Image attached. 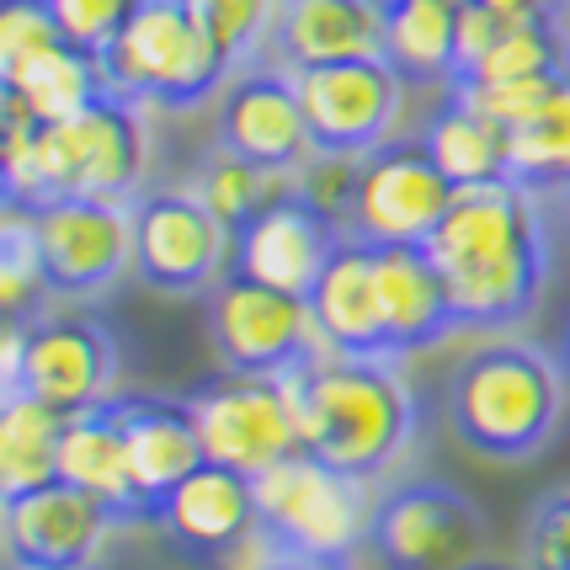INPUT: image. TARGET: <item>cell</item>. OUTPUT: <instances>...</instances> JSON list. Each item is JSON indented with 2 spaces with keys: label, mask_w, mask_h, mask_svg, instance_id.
I'll return each instance as SVG.
<instances>
[{
  "label": "cell",
  "mask_w": 570,
  "mask_h": 570,
  "mask_svg": "<svg viewBox=\"0 0 570 570\" xmlns=\"http://www.w3.org/2000/svg\"><path fill=\"white\" fill-rule=\"evenodd\" d=\"M432 262L448 283L459 331H507L528 321L549 283V229L539 193L522 181H491L453 193L443 224L432 229Z\"/></svg>",
  "instance_id": "6da1fadb"
},
{
  "label": "cell",
  "mask_w": 570,
  "mask_h": 570,
  "mask_svg": "<svg viewBox=\"0 0 570 570\" xmlns=\"http://www.w3.org/2000/svg\"><path fill=\"white\" fill-rule=\"evenodd\" d=\"M149 171V128L139 101L107 97L70 124H43L17 91H0V181L11 208L53 198L134 203Z\"/></svg>",
  "instance_id": "7a4b0ae2"
},
{
  "label": "cell",
  "mask_w": 570,
  "mask_h": 570,
  "mask_svg": "<svg viewBox=\"0 0 570 570\" xmlns=\"http://www.w3.org/2000/svg\"><path fill=\"white\" fill-rule=\"evenodd\" d=\"M294 411L304 453L331 470L379 480L416 443V395L395 357H342L321 352L294 373Z\"/></svg>",
  "instance_id": "3957f363"
},
{
  "label": "cell",
  "mask_w": 570,
  "mask_h": 570,
  "mask_svg": "<svg viewBox=\"0 0 570 570\" xmlns=\"http://www.w3.org/2000/svg\"><path fill=\"white\" fill-rule=\"evenodd\" d=\"M566 405V379L549 352L528 342H485L474 347L448 384V426L453 438L491 459L522 464L554 438Z\"/></svg>",
  "instance_id": "277c9868"
},
{
  "label": "cell",
  "mask_w": 570,
  "mask_h": 570,
  "mask_svg": "<svg viewBox=\"0 0 570 570\" xmlns=\"http://www.w3.org/2000/svg\"><path fill=\"white\" fill-rule=\"evenodd\" d=\"M112 97L139 107L187 112L198 101L219 97L224 80L235 75L229 53L208 38V27L193 17L187 0H139L118 27V38L97 53Z\"/></svg>",
  "instance_id": "5b68a950"
},
{
  "label": "cell",
  "mask_w": 570,
  "mask_h": 570,
  "mask_svg": "<svg viewBox=\"0 0 570 570\" xmlns=\"http://www.w3.org/2000/svg\"><path fill=\"white\" fill-rule=\"evenodd\" d=\"M250 485H256V544L267 554H304L325 566H347L368 544V480L331 470L325 459L298 448L267 474H256Z\"/></svg>",
  "instance_id": "8992f818"
},
{
  "label": "cell",
  "mask_w": 570,
  "mask_h": 570,
  "mask_svg": "<svg viewBox=\"0 0 570 570\" xmlns=\"http://www.w3.org/2000/svg\"><path fill=\"white\" fill-rule=\"evenodd\" d=\"M208 342L219 373H246V379H294L325 352L309 298L240 273H224L208 288Z\"/></svg>",
  "instance_id": "52a82bcc"
},
{
  "label": "cell",
  "mask_w": 570,
  "mask_h": 570,
  "mask_svg": "<svg viewBox=\"0 0 570 570\" xmlns=\"http://www.w3.org/2000/svg\"><path fill=\"white\" fill-rule=\"evenodd\" d=\"M235 262V235L214 219L198 187H160L134 198V277L171 298L208 294Z\"/></svg>",
  "instance_id": "ba28073f"
},
{
  "label": "cell",
  "mask_w": 570,
  "mask_h": 570,
  "mask_svg": "<svg viewBox=\"0 0 570 570\" xmlns=\"http://www.w3.org/2000/svg\"><path fill=\"white\" fill-rule=\"evenodd\" d=\"M368 549L384 570H470L485 549V518L448 480H400L373 501Z\"/></svg>",
  "instance_id": "9c48e42d"
},
{
  "label": "cell",
  "mask_w": 570,
  "mask_h": 570,
  "mask_svg": "<svg viewBox=\"0 0 570 570\" xmlns=\"http://www.w3.org/2000/svg\"><path fill=\"white\" fill-rule=\"evenodd\" d=\"M198 416V438L208 464L240 474H267L298 453V411H294V379H246V373H219L203 390L187 395Z\"/></svg>",
  "instance_id": "30bf717a"
},
{
  "label": "cell",
  "mask_w": 570,
  "mask_h": 570,
  "mask_svg": "<svg viewBox=\"0 0 570 570\" xmlns=\"http://www.w3.org/2000/svg\"><path fill=\"white\" fill-rule=\"evenodd\" d=\"M315 155H368L390 145L405 112V75L390 59H342L294 70Z\"/></svg>",
  "instance_id": "8fae6325"
},
{
  "label": "cell",
  "mask_w": 570,
  "mask_h": 570,
  "mask_svg": "<svg viewBox=\"0 0 570 570\" xmlns=\"http://www.w3.org/2000/svg\"><path fill=\"white\" fill-rule=\"evenodd\" d=\"M448 203H453V181L432 166L422 139H390L363 155L347 235L368 246H426Z\"/></svg>",
  "instance_id": "7c38bea8"
},
{
  "label": "cell",
  "mask_w": 570,
  "mask_h": 570,
  "mask_svg": "<svg viewBox=\"0 0 570 570\" xmlns=\"http://www.w3.org/2000/svg\"><path fill=\"white\" fill-rule=\"evenodd\" d=\"M22 390L80 416L118 395V342L91 309H43L22 325Z\"/></svg>",
  "instance_id": "4fadbf2b"
},
{
  "label": "cell",
  "mask_w": 570,
  "mask_h": 570,
  "mask_svg": "<svg viewBox=\"0 0 570 570\" xmlns=\"http://www.w3.org/2000/svg\"><path fill=\"white\" fill-rule=\"evenodd\" d=\"M43 267L59 298L86 304L134 273V203L101 198H53L32 208Z\"/></svg>",
  "instance_id": "5bb4252c"
},
{
  "label": "cell",
  "mask_w": 570,
  "mask_h": 570,
  "mask_svg": "<svg viewBox=\"0 0 570 570\" xmlns=\"http://www.w3.org/2000/svg\"><path fill=\"white\" fill-rule=\"evenodd\" d=\"M214 139L219 149L240 155L250 166L298 176L304 160L315 155L309 124H304V101L298 80L288 65H240L224 80L219 107H214Z\"/></svg>",
  "instance_id": "9a60e30c"
},
{
  "label": "cell",
  "mask_w": 570,
  "mask_h": 570,
  "mask_svg": "<svg viewBox=\"0 0 570 570\" xmlns=\"http://www.w3.org/2000/svg\"><path fill=\"white\" fill-rule=\"evenodd\" d=\"M124 528L118 512L80 491L70 480H49L38 491L0 501V533H6V560L53 570H91L107 533Z\"/></svg>",
  "instance_id": "2e32d148"
},
{
  "label": "cell",
  "mask_w": 570,
  "mask_h": 570,
  "mask_svg": "<svg viewBox=\"0 0 570 570\" xmlns=\"http://www.w3.org/2000/svg\"><path fill=\"white\" fill-rule=\"evenodd\" d=\"M342 235H347V229L325 219L321 208L298 193V176H294V187H288L277 203H267V208L235 235V262H229V273L256 277V283H267V288H283V294L309 298L315 277H321V267L331 262V250H336Z\"/></svg>",
  "instance_id": "e0dca14e"
},
{
  "label": "cell",
  "mask_w": 570,
  "mask_h": 570,
  "mask_svg": "<svg viewBox=\"0 0 570 570\" xmlns=\"http://www.w3.org/2000/svg\"><path fill=\"white\" fill-rule=\"evenodd\" d=\"M155 528L171 539L176 554H187L198 566H219L246 544H256V485L240 470L198 464L160 501Z\"/></svg>",
  "instance_id": "ac0fdd59"
},
{
  "label": "cell",
  "mask_w": 570,
  "mask_h": 570,
  "mask_svg": "<svg viewBox=\"0 0 570 570\" xmlns=\"http://www.w3.org/2000/svg\"><path fill=\"white\" fill-rule=\"evenodd\" d=\"M118 422L128 438V474H134V497L145 522H155L160 501L171 497L187 474L208 464L198 438V416L187 400H160V395H112Z\"/></svg>",
  "instance_id": "d6986e66"
},
{
  "label": "cell",
  "mask_w": 570,
  "mask_h": 570,
  "mask_svg": "<svg viewBox=\"0 0 570 570\" xmlns=\"http://www.w3.org/2000/svg\"><path fill=\"white\" fill-rule=\"evenodd\" d=\"M309 315L325 352L342 357H390L384 352V309H379V250L357 235H342L331 262L309 288Z\"/></svg>",
  "instance_id": "ffe728a7"
},
{
  "label": "cell",
  "mask_w": 570,
  "mask_h": 570,
  "mask_svg": "<svg viewBox=\"0 0 570 570\" xmlns=\"http://www.w3.org/2000/svg\"><path fill=\"white\" fill-rule=\"evenodd\" d=\"M273 49L288 70L384 59V0H283Z\"/></svg>",
  "instance_id": "44dd1931"
},
{
  "label": "cell",
  "mask_w": 570,
  "mask_h": 570,
  "mask_svg": "<svg viewBox=\"0 0 570 570\" xmlns=\"http://www.w3.org/2000/svg\"><path fill=\"white\" fill-rule=\"evenodd\" d=\"M379 250V309H384V352L405 357V352L438 347L443 336L459 331L453 321V298L448 283L432 262L426 246H373Z\"/></svg>",
  "instance_id": "7402d4cb"
},
{
  "label": "cell",
  "mask_w": 570,
  "mask_h": 570,
  "mask_svg": "<svg viewBox=\"0 0 570 570\" xmlns=\"http://www.w3.org/2000/svg\"><path fill=\"white\" fill-rule=\"evenodd\" d=\"M59 480H70L80 491H91L97 501H107L124 528L128 522H145L139 497H134V474H128V438L112 400L97 405V411L65 416V432H59Z\"/></svg>",
  "instance_id": "603a6c76"
},
{
  "label": "cell",
  "mask_w": 570,
  "mask_h": 570,
  "mask_svg": "<svg viewBox=\"0 0 570 570\" xmlns=\"http://www.w3.org/2000/svg\"><path fill=\"white\" fill-rule=\"evenodd\" d=\"M432 155V166L453 181V193H470V187H491V181H507V128L491 124L480 107L448 91L443 86V101L438 112L422 124L416 134Z\"/></svg>",
  "instance_id": "cb8c5ba5"
},
{
  "label": "cell",
  "mask_w": 570,
  "mask_h": 570,
  "mask_svg": "<svg viewBox=\"0 0 570 570\" xmlns=\"http://www.w3.org/2000/svg\"><path fill=\"white\" fill-rule=\"evenodd\" d=\"M459 11L453 0H384V59L411 86H448L459 59Z\"/></svg>",
  "instance_id": "d4e9b609"
},
{
  "label": "cell",
  "mask_w": 570,
  "mask_h": 570,
  "mask_svg": "<svg viewBox=\"0 0 570 570\" xmlns=\"http://www.w3.org/2000/svg\"><path fill=\"white\" fill-rule=\"evenodd\" d=\"M0 91H17L43 124H70V118H80V112H91L97 101L112 97L101 59L86 49H75V43H53V49L38 53L32 65H22L17 75H6Z\"/></svg>",
  "instance_id": "484cf974"
},
{
  "label": "cell",
  "mask_w": 570,
  "mask_h": 570,
  "mask_svg": "<svg viewBox=\"0 0 570 570\" xmlns=\"http://www.w3.org/2000/svg\"><path fill=\"white\" fill-rule=\"evenodd\" d=\"M59 432L65 411L38 395H0V501L59 480Z\"/></svg>",
  "instance_id": "4316f807"
},
{
  "label": "cell",
  "mask_w": 570,
  "mask_h": 570,
  "mask_svg": "<svg viewBox=\"0 0 570 570\" xmlns=\"http://www.w3.org/2000/svg\"><path fill=\"white\" fill-rule=\"evenodd\" d=\"M507 176L539 198L570 187V65H560L539 112L507 128Z\"/></svg>",
  "instance_id": "83f0119b"
},
{
  "label": "cell",
  "mask_w": 570,
  "mask_h": 570,
  "mask_svg": "<svg viewBox=\"0 0 570 570\" xmlns=\"http://www.w3.org/2000/svg\"><path fill=\"white\" fill-rule=\"evenodd\" d=\"M49 267H43V246H38V224L32 208H11L0 219V315L6 325H27L49 309Z\"/></svg>",
  "instance_id": "f1b7e54d"
},
{
  "label": "cell",
  "mask_w": 570,
  "mask_h": 570,
  "mask_svg": "<svg viewBox=\"0 0 570 570\" xmlns=\"http://www.w3.org/2000/svg\"><path fill=\"white\" fill-rule=\"evenodd\" d=\"M288 187H294V176L267 171V166H250V160L229 155V149H219L198 176V198L214 208V219H219L229 235H240V229H246L267 203L283 198Z\"/></svg>",
  "instance_id": "f546056e"
},
{
  "label": "cell",
  "mask_w": 570,
  "mask_h": 570,
  "mask_svg": "<svg viewBox=\"0 0 570 570\" xmlns=\"http://www.w3.org/2000/svg\"><path fill=\"white\" fill-rule=\"evenodd\" d=\"M570 65L566 43H560V17H512L497 49L485 53L474 75L453 80V86H480V80H528V75H554Z\"/></svg>",
  "instance_id": "4dcf8cb0"
},
{
  "label": "cell",
  "mask_w": 570,
  "mask_h": 570,
  "mask_svg": "<svg viewBox=\"0 0 570 570\" xmlns=\"http://www.w3.org/2000/svg\"><path fill=\"white\" fill-rule=\"evenodd\" d=\"M193 17L208 27V38L229 53V65L240 70L262 38H273V22H277V6L283 0H187Z\"/></svg>",
  "instance_id": "1f68e13d"
},
{
  "label": "cell",
  "mask_w": 570,
  "mask_h": 570,
  "mask_svg": "<svg viewBox=\"0 0 570 570\" xmlns=\"http://www.w3.org/2000/svg\"><path fill=\"white\" fill-rule=\"evenodd\" d=\"M53 43H65V32L53 22L49 0H0V80L49 53Z\"/></svg>",
  "instance_id": "d6a6232c"
},
{
  "label": "cell",
  "mask_w": 570,
  "mask_h": 570,
  "mask_svg": "<svg viewBox=\"0 0 570 570\" xmlns=\"http://www.w3.org/2000/svg\"><path fill=\"white\" fill-rule=\"evenodd\" d=\"M357 171H363V155H309L304 171H298V193L315 203L331 224L347 229L352 198H357Z\"/></svg>",
  "instance_id": "836d02e7"
},
{
  "label": "cell",
  "mask_w": 570,
  "mask_h": 570,
  "mask_svg": "<svg viewBox=\"0 0 570 570\" xmlns=\"http://www.w3.org/2000/svg\"><path fill=\"white\" fill-rule=\"evenodd\" d=\"M554 75H528V80H480V86H448V91H459L470 107H480L491 124L518 128V124H528V118L539 112V101L549 97Z\"/></svg>",
  "instance_id": "e575fe53"
},
{
  "label": "cell",
  "mask_w": 570,
  "mask_h": 570,
  "mask_svg": "<svg viewBox=\"0 0 570 570\" xmlns=\"http://www.w3.org/2000/svg\"><path fill=\"white\" fill-rule=\"evenodd\" d=\"M134 6H139V0H49L65 43H75V49H86V53L107 49V43L118 38V27L128 22Z\"/></svg>",
  "instance_id": "d590c367"
},
{
  "label": "cell",
  "mask_w": 570,
  "mask_h": 570,
  "mask_svg": "<svg viewBox=\"0 0 570 570\" xmlns=\"http://www.w3.org/2000/svg\"><path fill=\"white\" fill-rule=\"evenodd\" d=\"M522 549H528V570H570V491H554L533 507Z\"/></svg>",
  "instance_id": "8d00e7d4"
},
{
  "label": "cell",
  "mask_w": 570,
  "mask_h": 570,
  "mask_svg": "<svg viewBox=\"0 0 570 570\" xmlns=\"http://www.w3.org/2000/svg\"><path fill=\"white\" fill-rule=\"evenodd\" d=\"M480 6H491L501 17H560L566 0H480Z\"/></svg>",
  "instance_id": "74e56055"
},
{
  "label": "cell",
  "mask_w": 570,
  "mask_h": 570,
  "mask_svg": "<svg viewBox=\"0 0 570 570\" xmlns=\"http://www.w3.org/2000/svg\"><path fill=\"white\" fill-rule=\"evenodd\" d=\"M250 570H347V566H325V560H304V554H267L262 549V560Z\"/></svg>",
  "instance_id": "f35d334b"
},
{
  "label": "cell",
  "mask_w": 570,
  "mask_h": 570,
  "mask_svg": "<svg viewBox=\"0 0 570 570\" xmlns=\"http://www.w3.org/2000/svg\"><path fill=\"white\" fill-rule=\"evenodd\" d=\"M554 363H560V379H566V390H570V315L560 325V342H554Z\"/></svg>",
  "instance_id": "ab89813d"
},
{
  "label": "cell",
  "mask_w": 570,
  "mask_h": 570,
  "mask_svg": "<svg viewBox=\"0 0 570 570\" xmlns=\"http://www.w3.org/2000/svg\"><path fill=\"white\" fill-rule=\"evenodd\" d=\"M560 224H566V240H570V187L560 193Z\"/></svg>",
  "instance_id": "60d3db41"
},
{
  "label": "cell",
  "mask_w": 570,
  "mask_h": 570,
  "mask_svg": "<svg viewBox=\"0 0 570 570\" xmlns=\"http://www.w3.org/2000/svg\"><path fill=\"white\" fill-rule=\"evenodd\" d=\"M6 570H53V566H22V560H6ZM97 570V566H91Z\"/></svg>",
  "instance_id": "b9f144b4"
},
{
  "label": "cell",
  "mask_w": 570,
  "mask_h": 570,
  "mask_svg": "<svg viewBox=\"0 0 570 570\" xmlns=\"http://www.w3.org/2000/svg\"><path fill=\"white\" fill-rule=\"evenodd\" d=\"M470 570H512V566H491V560H474Z\"/></svg>",
  "instance_id": "7bdbcfd3"
}]
</instances>
